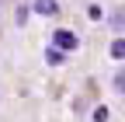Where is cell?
<instances>
[{
	"label": "cell",
	"instance_id": "6da1fadb",
	"mask_svg": "<svg viewBox=\"0 0 125 122\" xmlns=\"http://www.w3.org/2000/svg\"><path fill=\"white\" fill-rule=\"evenodd\" d=\"M76 45H80V35H76V32H70V28H56V32H52V49H59L62 56L73 52Z\"/></svg>",
	"mask_w": 125,
	"mask_h": 122
},
{
	"label": "cell",
	"instance_id": "3957f363",
	"mask_svg": "<svg viewBox=\"0 0 125 122\" xmlns=\"http://www.w3.org/2000/svg\"><path fill=\"white\" fill-rule=\"evenodd\" d=\"M45 63H49V66H62V63H66V56H62L59 49H49V52H45Z\"/></svg>",
	"mask_w": 125,
	"mask_h": 122
},
{
	"label": "cell",
	"instance_id": "8992f818",
	"mask_svg": "<svg viewBox=\"0 0 125 122\" xmlns=\"http://www.w3.org/2000/svg\"><path fill=\"white\" fill-rule=\"evenodd\" d=\"M115 91H118V94H125V77H122V70L115 73Z\"/></svg>",
	"mask_w": 125,
	"mask_h": 122
},
{
	"label": "cell",
	"instance_id": "52a82bcc",
	"mask_svg": "<svg viewBox=\"0 0 125 122\" xmlns=\"http://www.w3.org/2000/svg\"><path fill=\"white\" fill-rule=\"evenodd\" d=\"M0 14H4V7H0Z\"/></svg>",
	"mask_w": 125,
	"mask_h": 122
},
{
	"label": "cell",
	"instance_id": "277c9868",
	"mask_svg": "<svg viewBox=\"0 0 125 122\" xmlns=\"http://www.w3.org/2000/svg\"><path fill=\"white\" fill-rule=\"evenodd\" d=\"M125 56V38H115L111 42V59H122Z\"/></svg>",
	"mask_w": 125,
	"mask_h": 122
},
{
	"label": "cell",
	"instance_id": "5b68a950",
	"mask_svg": "<svg viewBox=\"0 0 125 122\" xmlns=\"http://www.w3.org/2000/svg\"><path fill=\"white\" fill-rule=\"evenodd\" d=\"M94 122H108V108H104V105L94 108Z\"/></svg>",
	"mask_w": 125,
	"mask_h": 122
},
{
	"label": "cell",
	"instance_id": "7a4b0ae2",
	"mask_svg": "<svg viewBox=\"0 0 125 122\" xmlns=\"http://www.w3.org/2000/svg\"><path fill=\"white\" fill-rule=\"evenodd\" d=\"M31 7L38 14H45V18H52V14H59V0H35Z\"/></svg>",
	"mask_w": 125,
	"mask_h": 122
}]
</instances>
